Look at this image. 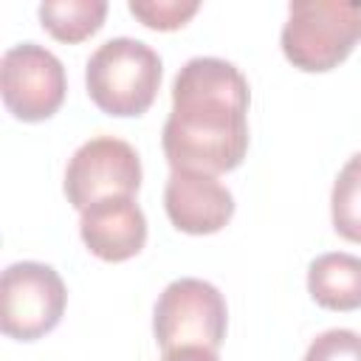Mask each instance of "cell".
<instances>
[{"mask_svg": "<svg viewBox=\"0 0 361 361\" xmlns=\"http://www.w3.org/2000/svg\"><path fill=\"white\" fill-rule=\"evenodd\" d=\"M228 327V307L223 293L195 276H180L169 282L152 313L155 341L164 350L178 347H209L217 350L226 338Z\"/></svg>", "mask_w": 361, "mask_h": 361, "instance_id": "cell-4", "label": "cell"}, {"mask_svg": "<svg viewBox=\"0 0 361 361\" xmlns=\"http://www.w3.org/2000/svg\"><path fill=\"white\" fill-rule=\"evenodd\" d=\"M79 234L90 254L104 262H124L147 243V217L133 197H104L79 217Z\"/></svg>", "mask_w": 361, "mask_h": 361, "instance_id": "cell-9", "label": "cell"}, {"mask_svg": "<svg viewBox=\"0 0 361 361\" xmlns=\"http://www.w3.org/2000/svg\"><path fill=\"white\" fill-rule=\"evenodd\" d=\"M279 42L285 59L299 71L338 68L361 42V0H293Z\"/></svg>", "mask_w": 361, "mask_h": 361, "instance_id": "cell-3", "label": "cell"}, {"mask_svg": "<svg viewBox=\"0 0 361 361\" xmlns=\"http://www.w3.org/2000/svg\"><path fill=\"white\" fill-rule=\"evenodd\" d=\"M251 90L243 71L220 56L189 59L172 82V113L161 144L172 169L231 172L248 152Z\"/></svg>", "mask_w": 361, "mask_h": 361, "instance_id": "cell-1", "label": "cell"}, {"mask_svg": "<svg viewBox=\"0 0 361 361\" xmlns=\"http://www.w3.org/2000/svg\"><path fill=\"white\" fill-rule=\"evenodd\" d=\"M141 186V158L133 144L96 135L85 141L68 161L65 197L73 209L85 212L104 197H133Z\"/></svg>", "mask_w": 361, "mask_h": 361, "instance_id": "cell-7", "label": "cell"}, {"mask_svg": "<svg viewBox=\"0 0 361 361\" xmlns=\"http://www.w3.org/2000/svg\"><path fill=\"white\" fill-rule=\"evenodd\" d=\"M65 68L45 45L17 42L0 59V93L20 121H45L65 102Z\"/></svg>", "mask_w": 361, "mask_h": 361, "instance_id": "cell-6", "label": "cell"}, {"mask_svg": "<svg viewBox=\"0 0 361 361\" xmlns=\"http://www.w3.org/2000/svg\"><path fill=\"white\" fill-rule=\"evenodd\" d=\"M161 361H220V358L209 347H178V350H164Z\"/></svg>", "mask_w": 361, "mask_h": 361, "instance_id": "cell-15", "label": "cell"}, {"mask_svg": "<svg viewBox=\"0 0 361 361\" xmlns=\"http://www.w3.org/2000/svg\"><path fill=\"white\" fill-rule=\"evenodd\" d=\"M107 17L104 0H48L39 3L42 28L59 42H82L102 28Z\"/></svg>", "mask_w": 361, "mask_h": 361, "instance_id": "cell-11", "label": "cell"}, {"mask_svg": "<svg viewBox=\"0 0 361 361\" xmlns=\"http://www.w3.org/2000/svg\"><path fill=\"white\" fill-rule=\"evenodd\" d=\"M85 85L102 113L118 118L141 116L158 96L161 56L141 39L113 37L90 54L85 65Z\"/></svg>", "mask_w": 361, "mask_h": 361, "instance_id": "cell-2", "label": "cell"}, {"mask_svg": "<svg viewBox=\"0 0 361 361\" xmlns=\"http://www.w3.org/2000/svg\"><path fill=\"white\" fill-rule=\"evenodd\" d=\"M164 209L178 231L214 234L231 220L234 197L217 180V175L197 169H172L164 186Z\"/></svg>", "mask_w": 361, "mask_h": 361, "instance_id": "cell-8", "label": "cell"}, {"mask_svg": "<svg viewBox=\"0 0 361 361\" xmlns=\"http://www.w3.org/2000/svg\"><path fill=\"white\" fill-rule=\"evenodd\" d=\"M330 217L338 237L361 243V152H355L336 175L330 192Z\"/></svg>", "mask_w": 361, "mask_h": 361, "instance_id": "cell-12", "label": "cell"}, {"mask_svg": "<svg viewBox=\"0 0 361 361\" xmlns=\"http://www.w3.org/2000/svg\"><path fill=\"white\" fill-rule=\"evenodd\" d=\"M65 302V282L51 265L11 262L0 279V327L8 338L37 341L59 324Z\"/></svg>", "mask_w": 361, "mask_h": 361, "instance_id": "cell-5", "label": "cell"}, {"mask_svg": "<svg viewBox=\"0 0 361 361\" xmlns=\"http://www.w3.org/2000/svg\"><path fill=\"white\" fill-rule=\"evenodd\" d=\"M302 361H361V333L333 327L319 333Z\"/></svg>", "mask_w": 361, "mask_h": 361, "instance_id": "cell-14", "label": "cell"}, {"mask_svg": "<svg viewBox=\"0 0 361 361\" xmlns=\"http://www.w3.org/2000/svg\"><path fill=\"white\" fill-rule=\"evenodd\" d=\"M197 8H200V3H195V0H189V3H180V0H149V3L130 0V14L155 31H175L180 25H186V20L192 14H197Z\"/></svg>", "mask_w": 361, "mask_h": 361, "instance_id": "cell-13", "label": "cell"}, {"mask_svg": "<svg viewBox=\"0 0 361 361\" xmlns=\"http://www.w3.org/2000/svg\"><path fill=\"white\" fill-rule=\"evenodd\" d=\"M307 293L327 310L361 307V257L347 251L319 254L307 265Z\"/></svg>", "mask_w": 361, "mask_h": 361, "instance_id": "cell-10", "label": "cell"}]
</instances>
